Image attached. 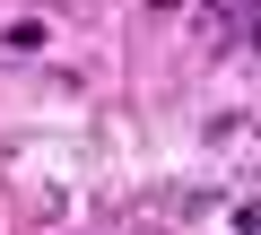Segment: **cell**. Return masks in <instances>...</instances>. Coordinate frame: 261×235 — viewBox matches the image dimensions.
Instances as JSON below:
<instances>
[{
	"label": "cell",
	"instance_id": "1",
	"mask_svg": "<svg viewBox=\"0 0 261 235\" xmlns=\"http://www.w3.org/2000/svg\"><path fill=\"white\" fill-rule=\"evenodd\" d=\"M235 235H261V192H252V200L235 209Z\"/></svg>",
	"mask_w": 261,
	"mask_h": 235
},
{
	"label": "cell",
	"instance_id": "2",
	"mask_svg": "<svg viewBox=\"0 0 261 235\" xmlns=\"http://www.w3.org/2000/svg\"><path fill=\"white\" fill-rule=\"evenodd\" d=\"M244 44L261 53V0H252V9H244Z\"/></svg>",
	"mask_w": 261,
	"mask_h": 235
},
{
	"label": "cell",
	"instance_id": "3",
	"mask_svg": "<svg viewBox=\"0 0 261 235\" xmlns=\"http://www.w3.org/2000/svg\"><path fill=\"white\" fill-rule=\"evenodd\" d=\"M148 9H174V0H148Z\"/></svg>",
	"mask_w": 261,
	"mask_h": 235
}]
</instances>
